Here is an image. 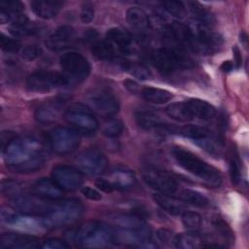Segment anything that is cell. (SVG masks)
Here are the masks:
<instances>
[{
	"mask_svg": "<svg viewBox=\"0 0 249 249\" xmlns=\"http://www.w3.org/2000/svg\"><path fill=\"white\" fill-rule=\"evenodd\" d=\"M182 224L189 231H197L202 223L201 216L195 211H183L181 214Z\"/></svg>",
	"mask_w": 249,
	"mask_h": 249,
	"instance_id": "38",
	"label": "cell"
},
{
	"mask_svg": "<svg viewBox=\"0 0 249 249\" xmlns=\"http://www.w3.org/2000/svg\"><path fill=\"white\" fill-rule=\"evenodd\" d=\"M10 32L17 37L31 36L39 32V27L31 22L25 15H21L11 22Z\"/></svg>",
	"mask_w": 249,
	"mask_h": 249,
	"instance_id": "29",
	"label": "cell"
},
{
	"mask_svg": "<svg viewBox=\"0 0 249 249\" xmlns=\"http://www.w3.org/2000/svg\"><path fill=\"white\" fill-rule=\"evenodd\" d=\"M170 153L182 168L199 178L209 187L219 188L222 185L223 177L219 169L204 161L191 151L180 146H173Z\"/></svg>",
	"mask_w": 249,
	"mask_h": 249,
	"instance_id": "2",
	"label": "cell"
},
{
	"mask_svg": "<svg viewBox=\"0 0 249 249\" xmlns=\"http://www.w3.org/2000/svg\"><path fill=\"white\" fill-rule=\"evenodd\" d=\"M161 6L168 14L175 18H183L187 16V7L182 1L167 0L161 2Z\"/></svg>",
	"mask_w": 249,
	"mask_h": 249,
	"instance_id": "40",
	"label": "cell"
},
{
	"mask_svg": "<svg viewBox=\"0 0 249 249\" xmlns=\"http://www.w3.org/2000/svg\"><path fill=\"white\" fill-rule=\"evenodd\" d=\"M208 241L204 240L196 231H189L177 234L175 248L180 249H195L207 247Z\"/></svg>",
	"mask_w": 249,
	"mask_h": 249,
	"instance_id": "30",
	"label": "cell"
},
{
	"mask_svg": "<svg viewBox=\"0 0 249 249\" xmlns=\"http://www.w3.org/2000/svg\"><path fill=\"white\" fill-rule=\"evenodd\" d=\"M190 38L188 47L201 54H211L223 44V38L220 34L213 32L209 27L197 24L196 22L188 24Z\"/></svg>",
	"mask_w": 249,
	"mask_h": 249,
	"instance_id": "5",
	"label": "cell"
},
{
	"mask_svg": "<svg viewBox=\"0 0 249 249\" xmlns=\"http://www.w3.org/2000/svg\"><path fill=\"white\" fill-rule=\"evenodd\" d=\"M212 224L216 231L229 243L232 244L234 242V234L229 224L221 217L216 216L212 220Z\"/></svg>",
	"mask_w": 249,
	"mask_h": 249,
	"instance_id": "39",
	"label": "cell"
},
{
	"mask_svg": "<svg viewBox=\"0 0 249 249\" xmlns=\"http://www.w3.org/2000/svg\"><path fill=\"white\" fill-rule=\"evenodd\" d=\"M142 177L146 184L160 194L176 197L181 190L177 180L170 173L164 170L147 168L143 171Z\"/></svg>",
	"mask_w": 249,
	"mask_h": 249,
	"instance_id": "11",
	"label": "cell"
},
{
	"mask_svg": "<svg viewBox=\"0 0 249 249\" xmlns=\"http://www.w3.org/2000/svg\"><path fill=\"white\" fill-rule=\"evenodd\" d=\"M89 104L92 111L103 117L115 116L120 110V102L113 91L101 89L93 91L89 97Z\"/></svg>",
	"mask_w": 249,
	"mask_h": 249,
	"instance_id": "14",
	"label": "cell"
},
{
	"mask_svg": "<svg viewBox=\"0 0 249 249\" xmlns=\"http://www.w3.org/2000/svg\"><path fill=\"white\" fill-rule=\"evenodd\" d=\"M185 105L189 121H210L214 119L217 114L216 108L212 104L198 98L189 99L185 101Z\"/></svg>",
	"mask_w": 249,
	"mask_h": 249,
	"instance_id": "21",
	"label": "cell"
},
{
	"mask_svg": "<svg viewBox=\"0 0 249 249\" xmlns=\"http://www.w3.org/2000/svg\"><path fill=\"white\" fill-rule=\"evenodd\" d=\"M59 64L62 74L69 83H81L85 81L91 70L89 60L83 54L76 52L63 53L59 58Z\"/></svg>",
	"mask_w": 249,
	"mask_h": 249,
	"instance_id": "7",
	"label": "cell"
},
{
	"mask_svg": "<svg viewBox=\"0 0 249 249\" xmlns=\"http://www.w3.org/2000/svg\"><path fill=\"white\" fill-rule=\"evenodd\" d=\"M11 205L20 213L43 217L48 214L53 206L47 198L36 194H16L11 198Z\"/></svg>",
	"mask_w": 249,
	"mask_h": 249,
	"instance_id": "12",
	"label": "cell"
},
{
	"mask_svg": "<svg viewBox=\"0 0 249 249\" xmlns=\"http://www.w3.org/2000/svg\"><path fill=\"white\" fill-rule=\"evenodd\" d=\"M60 108L54 104H46L39 107L35 114V120L43 124H49L56 121L59 116Z\"/></svg>",
	"mask_w": 249,
	"mask_h": 249,
	"instance_id": "36",
	"label": "cell"
},
{
	"mask_svg": "<svg viewBox=\"0 0 249 249\" xmlns=\"http://www.w3.org/2000/svg\"><path fill=\"white\" fill-rule=\"evenodd\" d=\"M1 217L6 224L28 232L42 231L50 228L45 217L43 216H34V215H28L23 213L14 214V213H11L8 211L6 212L5 210H2Z\"/></svg>",
	"mask_w": 249,
	"mask_h": 249,
	"instance_id": "15",
	"label": "cell"
},
{
	"mask_svg": "<svg viewBox=\"0 0 249 249\" xmlns=\"http://www.w3.org/2000/svg\"><path fill=\"white\" fill-rule=\"evenodd\" d=\"M81 193H82V195L85 197H87V198H89L90 200L98 201V200H100L102 198L101 194L96 189H93V188H91L89 186L82 187L81 188Z\"/></svg>",
	"mask_w": 249,
	"mask_h": 249,
	"instance_id": "48",
	"label": "cell"
},
{
	"mask_svg": "<svg viewBox=\"0 0 249 249\" xmlns=\"http://www.w3.org/2000/svg\"><path fill=\"white\" fill-rule=\"evenodd\" d=\"M150 60L157 69L163 73L192 69L196 66V62L192 57L170 48H160L153 51L150 54Z\"/></svg>",
	"mask_w": 249,
	"mask_h": 249,
	"instance_id": "4",
	"label": "cell"
},
{
	"mask_svg": "<svg viewBox=\"0 0 249 249\" xmlns=\"http://www.w3.org/2000/svg\"><path fill=\"white\" fill-rule=\"evenodd\" d=\"M221 70L225 71V72H229V71H231L233 69V63L230 60H227V61H224L221 66H220Z\"/></svg>",
	"mask_w": 249,
	"mask_h": 249,
	"instance_id": "52",
	"label": "cell"
},
{
	"mask_svg": "<svg viewBox=\"0 0 249 249\" xmlns=\"http://www.w3.org/2000/svg\"><path fill=\"white\" fill-rule=\"evenodd\" d=\"M114 242L137 248H156L158 245L152 240L151 231L146 226L139 228L114 229Z\"/></svg>",
	"mask_w": 249,
	"mask_h": 249,
	"instance_id": "8",
	"label": "cell"
},
{
	"mask_svg": "<svg viewBox=\"0 0 249 249\" xmlns=\"http://www.w3.org/2000/svg\"><path fill=\"white\" fill-rule=\"evenodd\" d=\"M30 6L37 17L43 19H51L59 13L63 2L58 0H34Z\"/></svg>",
	"mask_w": 249,
	"mask_h": 249,
	"instance_id": "25",
	"label": "cell"
},
{
	"mask_svg": "<svg viewBox=\"0 0 249 249\" xmlns=\"http://www.w3.org/2000/svg\"><path fill=\"white\" fill-rule=\"evenodd\" d=\"M24 6L20 1H1L0 2V20L4 22H12L23 12Z\"/></svg>",
	"mask_w": 249,
	"mask_h": 249,
	"instance_id": "31",
	"label": "cell"
},
{
	"mask_svg": "<svg viewBox=\"0 0 249 249\" xmlns=\"http://www.w3.org/2000/svg\"><path fill=\"white\" fill-rule=\"evenodd\" d=\"M173 133H178L184 137L194 140L200 147H202L203 149H206L209 152H212L215 150L213 140H212V133L205 126L198 125V124H185L179 127L175 126Z\"/></svg>",
	"mask_w": 249,
	"mask_h": 249,
	"instance_id": "18",
	"label": "cell"
},
{
	"mask_svg": "<svg viewBox=\"0 0 249 249\" xmlns=\"http://www.w3.org/2000/svg\"><path fill=\"white\" fill-rule=\"evenodd\" d=\"M69 84L62 73L39 70L31 73L26 79V88L33 92H46Z\"/></svg>",
	"mask_w": 249,
	"mask_h": 249,
	"instance_id": "9",
	"label": "cell"
},
{
	"mask_svg": "<svg viewBox=\"0 0 249 249\" xmlns=\"http://www.w3.org/2000/svg\"><path fill=\"white\" fill-rule=\"evenodd\" d=\"M124 88L130 92V93H133V94H137V93H140L141 92V87L139 86V84L132 80V79H126L124 81Z\"/></svg>",
	"mask_w": 249,
	"mask_h": 249,
	"instance_id": "50",
	"label": "cell"
},
{
	"mask_svg": "<svg viewBox=\"0 0 249 249\" xmlns=\"http://www.w3.org/2000/svg\"><path fill=\"white\" fill-rule=\"evenodd\" d=\"M73 239L82 247H105L114 242V229L103 222L89 221L81 225L73 232Z\"/></svg>",
	"mask_w": 249,
	"mask_h": 249,
	"instance_id": "3",
	"label": "cell"
},
{
	"mask_svg": "<svg viewBox=\"0 0 249 249\" xmlns=\"http://www.w3.org/2000/svg\"><path fill=\"white\" fill-rule=\"evenodd\" d=\"M93 18H94V8H93L92 4H90V3L83 4L81 14H80L81 21L85 24H88L92 21Z\"/></svg>",
	"mask_w": 249,
	"mask_h": 249,
	"instance_id": "46",
	"label": "cell"
},
{
	"mask_svg": "<svg viewBox=\"0 0 249 249\" xmlns=\"http://www.w3.org/2000/svg\"><path fill=\"white\" fill-rule=\"evenodd\" d=\"M64 118L68 124L85 133H93L99 126L98 120L93 111L81 104L70 106L65 111Z\"/></svg>",
	"mask_w": 249,
	"mask_h": 249,
	"instance_id": "13",
	"label": "cell"
},
{
	"mask_svg": "<svg viewBox=\"0 0 249 249\" xmlns=\"http://www.w3.org/2000/svg\"><path fill=\"white\" fill-rule=\"evenodd\" d=\"M42 48L38 45H29L22 49L21 56L26 61H32L42 54Z\"/></svg>",
	"mask_w": 249,
	"mask_h": 249,
	"instance_id": "45",
	"label": "cell"
},
{
	"mask_svg": "<svg viewBox=\"0 0 249 249\" xmlns=\"http://www.w3.org/2000/svg\"><path fill=\"white\" fill-rule=\"evenodd\" d=\"M140 94L147 102L153 104H164L173 97V94L169 90L153 87L142 88Z\"/></svg>",
	"mask_w": 249,
	"mask_h": 249,
	"instance_id": "33",
	"label": "cell"
},
{
	"mask_svg": "<svg viewBox=\"0 0 249 249\" xmlns=\"http://www.w3.org/2000/svg\"><path fill=\"white\" fill-rule=\"evenodd\" d=\"M156 235L163 245H166L168 247H175L177 234L174 233L171 230L160 228L157 231Z\"/></svg>",
	"mask_w": 249,
	"mask_h": 249,
	"instance_id": "43",
	"label": "cell"
},
{
	"mask_svg": "<svg viewBox=\"0 0 249 249\" xmlns=\"http://www.w3.org/2000/svg\"><path fill=\"white\" fill-rule=\"evenodd\" d=\"M91 53L96 58L100 60L113 61L119 58L118 50L107 39L95 41L91 46Z\"/></svg>",
	"mask_w": 249,
	"mask_h": 249,
	"instance_id": "28",
	"label": "cell"
},
{
	"mask_svg": "<svg viewBox=\"0 0 249 249\" xmlns=\"http://www.w3.org/2000/svg\"><path fill=\"white\" fill-rule=\"evenodd\" d=\"M40 240L33 235L5 232L0 235V247L6 249H31L41 247Z\"/></svg>",
	"mask_w": 249,
	"mask_h": 249,
	"instance_id": "20",
	"label": "cell"
},
{
	"mask_svg": "<svg viewBox=\"0 0 249 249\" xmlns=\"http://www.w3.org/2000/svg\"><path fill=\"white\" fill-rule=\"evenodd\" d=\"M135 120L138 125L144 129L147 130H163V131H168L172 133L173 126L164 124L160 116L155 113L154 111L151 110H145V109H140L135 112Z\"/></svg>",
	"mask_w": 249,
	"mask_h": 249,
	"instance_id": "22",
	"label": "cell"
},
{
	"mask_svg": "<svg viewBox=\"0 0 249 249\" xmlns=\"http://www.w3.org/2000/svg\"><path fill=\"white\" fill-rule=\"evenodd\" d=\"M95 187L104 192V193H112L113 191H115V188L113 187L112 183L109 181V179H105V178H98L95 180Z\"/></svg>",
	"mask_w": 249,
	"mask_h": 249,
	"instance_id": "49",
	"label": "cell"
},
{
	"mask_svg": "<svg viewBox=\"0 0 249 249\" xmlns=\"http://www.w3.org/2000/svg\"><path fill=\"white\" fill-rule=\"evenodd\" d=\"M106 39L111 42L119 53L128 54L132 52V37L124 29L120 27H113L106 33Z\"/></svg>",
	"mask_w": 249,
	"mask_h": 249,
	"instance_id": "23",
	"label": "cell"
},
{
	"mask_svg": "<svg viewBox=\"0 0 249 249\" xmlns=\"http://www.w3.org/2000/svg\"><path fill=\"white\" fill-rule=\"evenodd\" d=\"M188 6L194 18V22L206 27H209L214 22L211 13L198 2H189Z\"/></svg>",
	"mask_w": 249,
	"mask_h": 249,
	"instance_id": "35",
	"label": "cell"
},
{
	"mask_svg": "<svg viewBox=\"0 0 249 249\" xmlns=\"http://www.w3.org/2000/svg\"><path fill=\"white\" fill-rule=\"evenodd\" d=\"M53 181L65 191H76L82 187L84 175L80 168L68 164L56 165L52 170Z\"/></svg>",
	"mask_w": 249,
	"mask_h": 249,
	"instance_id": "16",
	"label": "cell"
},
{
	"mask_svg": "<svg viewBox=\"0 0 249 249\" xmlns=\"http://www.w3.org/2000/svg\"><path fill=\"white\" fill-rule=\"evenodd\" d=\"M153 199L161 209L172 215H181L184 211L182 203L174 196L158 193L153 195Z\"/></svg>",
	"mask_w": 249,
	"mask_h": 249,
	"instance_id": "32",
	"label": "cell"
},
{
	"mask_svg": "<svg viewBox=\"0 0 249 249\" xmlns=\"http://www.w3.org/2000/svg\"><path fill=\"white\" fill-rule=\"evenodd\" d=\"M232 52H233V57H234V62L236 64V67L238 68L240 65H241V61H242V58H241V54H240V51L239 49L234 46L232 48Z\"/></svg>",
	"mask_w": 249,
	"mask_h": 249,
	"instance_id": "51",
	"label": "cell"
},
{
	"mask_svg": "<svg viewBox=\"0 0 249 249\" xmlns=\"http://www.w3.org/2000/svg\"><path fill=\"white\" fill-rule=\"evenodd\" d=\"M84 213V206L80 200L66 199L53 204L45 217L49 227H61L73 224Z\"/></svg>",
	"mask_w": 249,
	"mask_h": 249,
	"instance_id": "6",
	"label": "cell"
},
{
	"mask_svg": "<svg viewBox=\"0 0 249 249\" xmlns=\"http://www.w3.org/2000/svg\"><path fill=\"white\" fill-rule=\"evenodd\" d=\"M80 143V134L73 128L58 126L49 133L50 147L57 155H67L74 152Z\"/></svg>",
	"mask_w": 249,
	"mask_h": 249,
	"instance_id": "10",
	"label": "cell"
},
{
	"mask_svg": "<svg viewBox=\"0 0 249 249\" xmlns=\"http://www.w3.org/2000/svg\"><path fill=\"white\" fill-rule=\"evenodd\" d=\"M76 40V30L71 25L59 26L46 40L48 49L53 52H60L71 47Z\"/></svg>",
	"mask_w": 249,
	"mask_h": 249,
	"instance_id": "19",
	"label": "cell"
},
{
	"mask_svg": "<svg viewBox=\"0 0 249 249\" xmlns=\"http://www.w3.org/2000/svg\"><path fill=\"white\" fill-rule=\"evenodd\" d=\"M79 168L89 175H99L108 166L106 155L97 149H88L83 151L77 158Z\"/></svg>",
	"mask_w": 249,
	"mask_h": 249,
	"instance_id": "17",
	"label": "cell"
},
{
	"mask_svg": "<svg viewBox=\"0 0 249 249\" xmlns=\"http://www.w3.org/2000/svg\"><path fill=\"white\" fill-rule=\"evenodd\" d=\"M0 47L6 53H17L20 50L21 44L18 39L9 37L4 33H1Z\"/></svg>",
	"mask_w": 249,
	"mask_h": 249,
	"instance_id": "42",
	"label": "cell"
},
{
	"mask_svg": "<svg viewBox=\"0 0 249 249\" xmlns=\"http://www.w3.org/2000/svg\"><path fill=\"white\" fill-rule=\"evenodd\" d=\"M125 18L128 25L135 31L144 32L149 27V17L146 12L139 7L128 8Z\"/></svg>",
	"mask_w": 249,
	"mask_h": 249,
	"instance_id": "26",
	"label": "cell"
},
{
	"mask_svg": "<svg viewBox=\"0 0 249 249\" xmlns=\"http://www.w3.org/2000/svg\"><path fill=\"white\" fill-rule=\"evenodd\" d=\"M2 149L7 166L18 173L38 171L47 160L43 145L32 137H15Z\"/></svg>",
	"mask_w": 249,
	"mask_h": 249,
	"instance_id": "1",
	"label": "cell"
},
{
	"mask_svg": "<svg viewBox=\"0 0 249 249\" xmlns=\"http://www.w3.org/2000/svg\"><path fill=\"white\" fill-rule=\"evenodd\" d=\"M240 161L237 156L234 154L231 155L230 160V175L231 180L233 185H237L241 179V171H240Z\"/></svg>",
	"mask_w": 249,
	"mask_h": 249,
	"instance_id": "44",
	"label": "cell"
},
{
	"mask_svg": "<svg viewBox=\"0 0 249 249\" xmlns=\"http://www.w3.org/2000/svg\"><path fill=\"white\" fill-rule=\"evenodd\" d=\"M176 198L179 199L180 201H183L197 207H205L210 204L209 199L204 195L191 189L181 188Z\"/></svg>",
	"mask_w": 249,
	"mask_h": 249,
	"instance_id": "34",
	"label": "cell"
},
{
	"mask_svg": "<svg viewBox=\"0 0 249 249\" xmlns=\"http://www.w3.org/2000/svg\"><path fill=\"white\" fill-rule=\"evenodd\" d=\"M123 68L126 70L128 73H130L135 78H138L140 80H147L150 79L152 74L151 71L143 64L137 63V62H131V61H122Z\"/></svg>",
	"mask_w": 249,
	"mask_h": 249,
	"instance_id": "37",
	"label": "cell"
},
{
	"mask_svg": "<svg viewBox=\"0 0 249 249\" xmlns=\"http://www.w3.org/2000/svg\"><path fill=\"white\" fill-rule=\"evenodd\" d=\"M44 249H66L69 247L66 241L59 238H49L41 244Z\"/></svg>",
	"mask_w": 249,
	"mask_h": 249,
	"instance_id": "47",
	"label": "cell"
},
{
	"mask_svg": "<svg viewBox=\"0 0 249 249\" xmlns=\"http://www.w3.org/2000/svg\"><path fill=\"white\" fill-rule=\"evenodd\" d=\"M124 123L118 119L108 120L102 126V133L109 138H116L124 132Z\"/></svg>",
	"mask_w": 249,
	"mask_h": 249,
	"instance_id": "41",
	"label": "cell"
},
{
	"mask_svg": "<svg viewBox=\"0 0 249 249\" xmlns=\"http://www.w3.org/2000/svg\"><path fill=\"white\" fill-rule=\"evenodd\" d=\"M108 179L112 183L115 190H127L132 188L136 183L134 173L126 169L113 170Z\"/></svg>",
	"mask_w": 249,
	"mask_h": 249,
	"instance_id": "27",
	"label": "cell"
},
{
	"mask_svg": "<svg viewBox=\"0 0 249 249\" xmlns=\"http://www.w3.org/2000/svg\"><path fill=\"white\" fill-rule=\"evenodd\" d=\"M33 190L36 195L50 200H57L63 196V190L50 178H41L33 185Z\"/></svg>",
	"mask_w": 249,
	"mask_h": 249,
	"instance_id": "24",
	"label": "cell"
}]
</instances>
